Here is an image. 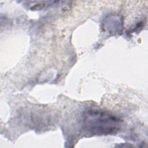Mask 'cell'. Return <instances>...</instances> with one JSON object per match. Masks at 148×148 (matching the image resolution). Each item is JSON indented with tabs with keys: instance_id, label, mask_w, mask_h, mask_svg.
Masks as SVG:
<instances>
[{
	"instance_id": "7a4b0ae2",
	"label": "cell",
	"mask_w": 148,
	"mask_h": 148,
	"mask_svg": "<svg viewBox=\"0 0 148 148\" xmlns=\"http://www.w3.org/2000/svg\"><path fill=\"white\" fill-rule=\"evenodd\" d=\"M123 27V18L121 16L115 14L106 16L102 24V28L103 31L110 34H120L122 32Z\"/></svg>"
},
{
	"instance_id": "6da1fadb",
	"label": "cell",
	"mask_w": 148,
	"mask_h": 148,
	"mask_svg": "<svg viewBox=\"0 0 148 148\" xmlns=\"http://www.w3.org/2000/svg\"><path fill=\"white\" fill-rule=\"evenodd\" d=\"M122 120L108 112L88 109L83 116V130L90 136L116 134L120 129Z\"/></svg>"
}]
</instances>
